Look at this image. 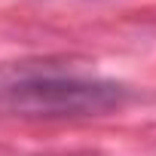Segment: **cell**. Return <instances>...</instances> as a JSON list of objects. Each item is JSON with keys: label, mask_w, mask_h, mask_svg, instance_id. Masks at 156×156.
<instances>
[{"label": "cell", "mask_w": 156, "mask_h": 156, "mask_svg": "<svg viewBox=\"0 0 156 156\" xmlns=\"http://www.w3.org/2000/svg\"><path fill=\"white\" fill-rule=\"evenodd\" d=\"M122 101V86L89 80H28L3 92V107L19 116H95Z\"/></svg>", "instance_id": "1"}]
</instances>
